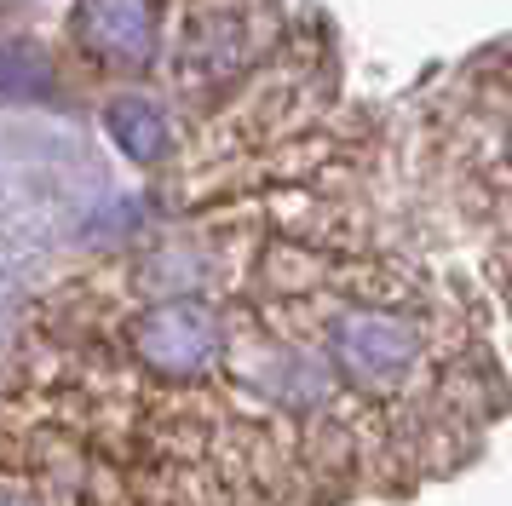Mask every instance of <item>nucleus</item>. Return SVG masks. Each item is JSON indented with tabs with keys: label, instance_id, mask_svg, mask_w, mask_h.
I'll list each match as a JSON object with an SVG mask.
<instances>
[{
	"label": "nucleus",
	"instance_id": "1",
	"mask_svg": "<svg viewBox=\"0 0 512 506\" xmlns=\"http://www.w3.org/2000/svg\"><path fill=\"white\" fill-rule=\"evenodd\" d=\"M323 340L328 363L340 374V386L363 397H397L415 386L426 363V317L397 294H346L323 311Z\"/></svg>",
	"mask_w": 512,
	"mask_h": 506
},
{
	"label": "nucleus",
	"instance_id": "2",
	"mask_svg": "<svg viewBox=\"0 0 512 506\" xmlns=\"http://www.w3.org/2000/svg\"><path fill=\"white\" fill-rule=\"evenodd\" d=\"M277 46L271 0H185L173 23V81L190 98L248 81Z\"/></svg>",
	"mask_w": 512,
	"mask_h": 506
},
{
	"label": "nucleus",
	"instance_id": "3",
	"mask_svg": "<svg viewBox=\"0 0 512 506\" xmlns=\"http://www.w3.org/2000/svg\"><path fill=\"white\" fill-rule=\"evenodd\" d=\"M127 363L162 380V386H196L225 368L231 357V322L208 294H162L144 299L121 328Z\"/></svg>",
	"mask_w": 512,
	"mask_h": 506
},
{
	"label": "nucleus",
	"instance_id": "4",
	"mask_svg": "<svg viewBox=\"0 0 512 506\" xmlns=\"http://www.w3.org/2000/svg\"><path fill=\"white\" fill-rule=\"evenodd\" d=\"M162 23L167 0H75L70 35L87 52V64L110 75H144L167 46Z\"/></svg>",
	"mask_w": 512,
	"mask_h": 506
},
{
	"label": "nucleus",
	"instance_id": "5",
	"mask_svg": "<svg viewBox=\"0 0 512 506\" xmlns=\"http://www.w3.org/2000/svg\"><path fill=\"white\" fill-rule=\"evenodd\" d=\"M104 127H110L121 156L139 161V167H156V161L173 150V115H167L156 98H144V92L116 98V104L104 110Z\"/></svg>",
	"mask_w": 512,
	"mask_h": 506
},
{
	"label": "nucleus",
	"instance_id": "6",
	"mask_svg": "<svg viewBox=\"0 0 512 506\" xmlns=\"http://www.w3.org/2000/svg\"><path fill=\"white\" fill-rule=\"evenodd\" d=\"M0 506H41L35 495H24L18 483H0Z\"/></svg>",
	"mask_w": 512,
	"mask_h": 506
}]
</instances>
